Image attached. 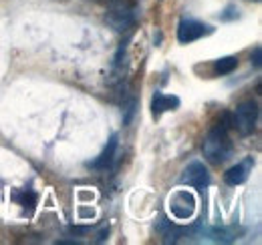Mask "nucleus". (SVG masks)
Wrapping results in <instances>:
<instances>
[{
	"label": "nucleus",
	"instance_id": "1a4fd4ad",
	"mask_svg": "<svg viewBox=\"0 0 262 245\" xmlns=\"http://www.w3.org/2000/svg\"><path fill=\"white\" fill-rule=\"evenodd\" d=\"M156 229L162 233V237H164L165 243H176L182 235H190L192 231H188V229H184V227H178V225H173L169 219H165V217H162L160 221H158V225H156Z\"/></svg>",
	"mask_w": 262,
	"mask_h": 245
},
{
	"label": "nucleus",
	"instance_id": "dca6fc26",
	"mask_svg": "<svg viewBox=\"0 0 262 245\" xmlns=\"http://www.w3.org/2000/svg\"><path fill=\"white\" fill-rule=\"evenodd\" d=\"M260 46H256V48H254V55H252V64H254V66H256V68H260Z\"/></svg>",
	"mask_w": 262,
	"mask_h": 245
},
{
	"label": "nucleus",
	"instance_id": "7ed1b4c3",
	"mask_svg": "<svg viewBox=\"0 0 262 245\" xmlns=\"http://www.w3.org/2000/svg\"><path fill=\"white\" fill-rule=\"evenodd\" d=\"M256 121H258V107H256L254 101H244L236 107L234 117H232V125L238 129L240 135H252Z\"/></svg>",
	"mask_w": 262,
	"mask_h": 245
},
{
	"label": "nucleus",
	"instance_id": "9b49d317",
	"mask_svg": "<svg viewBox=\"0 0 262 245\" xmlns=\"http://www.w3.org/2000/svg\"><path fill=\"white\" fill-rule=\"evenodd\" d=\"M12 199H14V201H18L23 207H29L31 211H33L34 205H36V195H34L31 189H20V191H14V193H12Z\"/></svg>",
	"mask_w": 262,
	"mask_h": 245
},
{
	"label": "nucleus",
	"instance_id": "39448f33",
	"mask_svg": "<svg viewBox=\"0 0 262 245\" xmlns=\"http://www.w3.org/2000/svg\"><path fill=\"white\" fill-rule=\"evenodd\" d=\"M212 32H214V29L204 24V22H198L194 18H184L178 27V40L182 44H190V42H194L206 34H212Z\"/></svg>",
	"mask_w": 262,
	"mask_h": 245
},
{
	"label": "nucleus",
	"instance_id": "20e7f679",
	"mask_svg": "<svg viewBox=\"0 0 262 245\" xmlns=\"http://www.w3.org/2000/svg\"><path fill=\"white\" fill-rule=\"evenodd\" d=\"M169 211L176 219L188 221L196 213V197L190 191H176L169 197Z\"/></svg>",
	"mask_w": 262,
	"mask_h": 245
},
{
	"label": "nucleus",
	"instance_id": "0eeeda50",
	"mask_svg": "<svg viewBox=\"0 0 262 245\" xmlns=\"http://www.w3.org/2000/svg\"><path fill=\"white\" fill-rule=\"evenodd\" d=\"M252 167H254V161H252V157H248V159H244L242 163L230 167L228 171L224 173V181L228 185H242L248 179V173H250Z\"/></svg>",
	"mask_w": 262,
	"mask_h": 245
},
{
	"label": "nucleus",
	"instance_id": "2eb2a0df",
	"mask_svg": "<svg viewBox=\"0 0 262 245\" xmlns=\"http://www.w3.org/2000/svg\"><path fill=\"white\" fill-rule=\"evenodd\" d=\"M238 18V8L236 6H226V10L222 12V20H234Z\"/></svg>",
	"mask_w": 262,
	"mask_h": 245
},
{
	"label": "nucleus",
	"instance_id": "f257e3e1",
	"mask_svg": "<svg viewBox=\"0 0 262 245\" xmlns=\"http://www.w3.org/2000/svg\"><path fill=\"white\" fill-rule=\"evenodd\" d=\"M230 125H232L230 115H224V119L212 127V131L208 133V137L204 141V157L214 165H220L232 157L234 147H232V141L228 137Z\"/></svg>",
	"mask_w": 262,
	"mask_h": 245
},
{
	"label": "nucleus",
	"instance_id": "6e6552de",
	"mask_svg": "<svg viewBox=\"0 0 262 245\" xmlns=\"http://www.w3.org/2000/svg\"><path fill=\"white\" fill-rule=\"evenodd\" d=\"M180 107V99L173 94H164V92H156L151 99V115L158 119L160 115H164L165 111H173Z\"/></svg>",
	"mask_w": 262,
	"mask_h": 245
},
{
	"label": "nucleus",
	"instance_id": "f03ea898",
	"mask_svg": "<svg viewBox=\"0 0 262 245\" xmlns=\"http://www.w3.org/2000/svg\"><path fill=\"white\" fill-rule=\"evenodd\" d=\"M135 14H137V8H135L133 2H129V0H115L107 8L105 20L113 31L125 32L135 24Z\"/></svg>",
	"mask_w": 262,
	"mask_h": 245
},
{
	"label": "nucleus",
	"instance_id": "ddd939ff",
	"mask_svg": "<svg viewBox=\"0 0 262 245\" xmlns=\"http://www.w3.org/2000/svg\"><path fill=\"white\" fill-rule=\"evenodd\" d=\"M208 237L212 241H220V243H228V241H234L236 239V231L234 229H214L208 233Z\"/></svg>",
	"mask_w": 262,
	"mask_h": 245
},
{
	"label": "nucleus",
	"instance_id": "423d86ee",
	"mask_svg": "<svg viewBox=\"0 0 262 245\" xmlns=\"http://www.w3.org/2000/svg\"><path fill=\"white\" fill-rule=\"evenodd\" d=\"M182 183L190 185V187H194L198 191L206 189V187L210 185V173H208V169L204 167V163H200V161L190 163V165L186 167L184 175H182Z\"/></svg>",
	"mask_w": 262,
	"mask_h": 245
},
{
	"label": "nucleus",
	"instance_id": "9d476101",
	"mask_svg": "<svg viewBox=\"0 0 262 245\" xmlns=\"http://www.w3.org/2000/svg\"><path fill=\"white\" fill-rule=\"evenodd\" d=\"M115 151H117V135H113V137L107 141L103 153L99 155L97 159L91 163V167H93V169H99V171H107V169H111L113 159H115Z\"/></svg>",
	"mask_w": 262,
	"mask_h": 245
},
{
	"label": "nucleus",
	"instance_id": "4468645a",
	"mask_svg": "<svg viewBox=\"0 0 262 245\" xmlns=\"http://www.w3.org/2000/svg\"><path fill=\"white\" fill-rule=\"evenodd\" d=\"M133 115H135V101H129L127 105H123V122L129 125Z\"/></svg>",
	"mask_w": 262,
	"mask_h": 245
},
{
	"label": "nucleus",
	"instance_id": "f8f14e48",
	"mask_svg": "<svg viewBox=\"0 0 262 245\" xmlns=\"http://www.w3.org/2000/svg\"><path fill=\"white\" fill-rule=\"evenodd\" d=\"M238 66V59L236 57H224V59H218L214 62V70L218 75H230L232 70H236Z\"/></svg>",
	"mask_w": 262,
	"mask_h": 245
}]
</instances>
